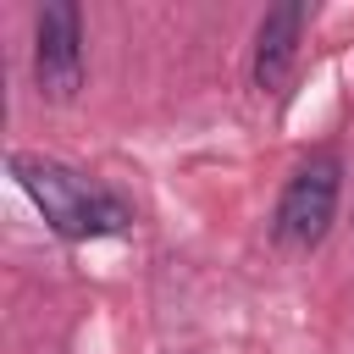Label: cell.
Masks as SVG:
<instances>
[{
    "mask_svg": "<svg viewBox=\"0 0 354 354\" xmlns=\"http://www.w3.org/2000/svg\"><path fill=\"white\" fill-rule=\"evenodd\" d=\"M304 22H310V6L304 0H282L260 17L254 28V55H249V83L260 94H277L299 61V39H304Z\"/></svg>",
    "mask_w": 354,
    "mask_h": 354,
    "instance_id": "4",
    "label": "cell"
},
{
    "mask_svg": "<svg viewBox=\"0 0 354 354\" xmlns=\"http://www.w3.org/2000/svg\"><path fill=\"white\" fill-rule=\"evenodd\" d=\"M337 199H343V155L337 149H310L282 194H277V210H271V243L288 249V254H310L326 243L332 221H337Z\"/></svg>",
    "mask_w": 354,
    "mask_h": 354,
    "instance_id": "2",
    "label": "cell"
},
{
    "mask_svg": "<svg viewBox=\"0 0 354 354\" xmlns=\"http://www.w3.org/2000/svg\"><path fill=\"white\" fill-rule=\"evenodd\" d=\"M11 177H17V188L39 205L44 227H50L55 238H66V243L116 238V232L133 227V205H127L116 188L83 177V171L66 166V160H50V155H28V149H17V155H11Z\"/></svg>",
    "mask_w": 354,
    "mask_h": 354,
    "instance_id": "1",
    "label": "cell"
},
{
    "mask_svg": "<svg viewBox=\"0 0 354 354\" xmlns=\"http://www.w3.org/2000/svg\"><path fill=\"white\" fill-rule=\"evenodd\" d=\"M33 88L44 105L83 94V11L72 0H50L33 17Z\"/></svg>",
    "mask_w": 354,
    "mask_h": 354,
    "instance_id": "3",
    "label": "cell"
}]
</instances>
